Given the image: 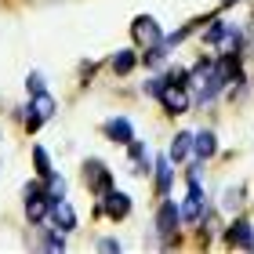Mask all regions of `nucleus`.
Returning <instances> with one entry per match:
<instances>
[{"instance_id": "nucleus-18", "label": "nucleus", "mask_w": 254, "mask_h": 254, "mask_svg": "<svg viewBox=\"0 0 254 254\" xmlns=\"http://www.w3.org/2000/svg\"><path fill=\"white\" fill-rule=\"evenodd\" d=\"M26 91H29V98H33V95H44V76H40V73H29V76H26Z\"/></svg>"}, {"instance_id": "nucleus-10", "label": "nucleus", "mask_w": 254, "mask_h": 254, "mask_svg": "<svg viewBox=\"0 0 254 254\" xmlns=\"http://www.w3.org/2000/svg\"><path fill=\"white\" fill-rule=\"evenodd\" d=\"M225 240H229L233 247L251 251V247H254V229H251V222H244V218H240V222H233V225H229V233H225Z\"/></svg>"}, {"instance_id": "nucleus-21", "label": "nucleus", "mask_w": 254, "mask_h": 254, "mask_svg": "<svg viewBox=\"0 0 254 254\" xmlns=\"http://www.w3.org/2000/svg\"><path fill=\"white\" fill-rule=\"evenodd\" d=\"M98 247H102V251H120V244H117V240H102Z\"/></svg>"}, {"instance_id": "nucleus-16", "label": "nucleus", "mask_w": 254, "mask_h": 254, "mask_svg": "<svg viewBox=\"0 0 254 254\" xmlns=\"http://www.w3.org/2000/svg\"><path fill=\"white\" fill-rule=\"evenodd\" d=\"M156 189L167 196V189H171V164L167 160H156Z\"/></svg>"}, {"instance_id": "nucleus-12", "label": "nucleus", "mask_w": 254, "mask_h": 254, "mask_svg": "<svg viewBox=\"0 0 254 254\" xmlns=\"http://www.w3.org/2000/svg\"><path fill=\"white\" fill-rule=\"evenodd\" d=\"M192 149H196V156H200V160L214 156V153H218V138H214V131H200V134L192 138Z\"/></svg>"}, {"instance_id": "nucleus-5", "label": "nucleus", "mask_w": 254, "mask_h": 254, "mask_svg": "<svg viewBox=\"0 0 254 254\" xmlns=\"http://www.w3.org/2000/svg\"><path fill=\"white\" fill-rule=\"evenodd\" d=\"M178 222H182V207L175 200H164L156 207V229H160V236H175Z\"/></svg>"}, {"instance_id": "nucleus-8", "label": "nucleus", "mask_w": 254, "mask_h": 254, "mask_svg": "<svg viewBox=\"0 0 254 254\" xmlns=\"http://www.w3.org/2000/svg\"><path fill=\"white\" fill-rule=\"evenodd\" d=\"M186 91H189V87H175V84H167V87H164V95H160L164 109H167V113H175V117H178V113H186V109H189V95H186Z\"/></svg>"}, {"instance_id": "nucleus-7", "label": "nucleus", "mask_w": 254, "mask_h": 254, "mask_svg": "<svg viewBox=\"0 0 254 254\" xmlns=\"http://www.w3.org/2000/svg\"><path fill=\"white\" fill-rule=\"evenodd\" d=\"M203 214V189H200V178H189V196L182 203V218L186 222H196Z\"/></svg>"}, {"instance_id": "nucleus-15", "label": "nucleus", "mask_w": 254, "mask_h": 254, "mask_svg": "<svg viewBox=\"0 0 254 254\" xmlns=\"http://www.w3.org/2000/svg\"><path fill=\"white\" fill-rule=\"evenodd\" d=\"M33 160H37V175L48 182L55 171H51V160H48V153H44V145H33Z\"/></svg>"}, {"instance_id": "nucleus-19", "label": "nucleus", "mask_w": 254, "mask_h": 254, "mask_svg": "<svg viewBox=\"0 0 254 254\" xmlns=\"http://www.w3.org/2000/svg\"><path fill=\"white\" fill-rule=\"evenodd\" d=\"M240 196H244V189H225V200H222V207H225V211H236V207H240Z\"/></svg>"}, {"instance_id": "nucleus-3", "label": "nucleus", "mask_w": 254, "mask_h": 254, "mask_svg": "<svg viewBox=\"0 0 254 254\" xmlns=\"http://www.w3.org/2000/svg\"><path fill=\"white\" fill-rule=\"evenodd\" d=\"M84 178H87V186L95 189L98 196H106V192L113 189V175L106 171L102 160H87V164H84Z\"/></svg>"}, {"instance_id": "nucleus-2", "label": "nucleus", "mask_w": 254, "mask_h": 254, "mask_svg": "<svg viewBox=\"0 0 254 254\" xmlns=\"http://www.w3.org/2000/svg\"><path fill=\"white\" fill-rule=\"evenodd\" d=\"M131 33H134V40L142 44V48H156V44H164V29H160V22L153 15H138Z\"/></svg>"}, {"instance_id": "nucleus-6", "label": "nucleus", "mask_w": 254, "mask_h": 254, "mask_svg": "<svg viewBox=\"0 0 254 254\" xmlns=\"http://www.w3.org/2000/svg\"><path fill=\"white\" fill-rule=\"evenodd\" d=\"M102 211H106L113 222H120V218L131 214V196H127V192H117V189H109V192H106V200H102Z\"/></svg>"}, {"instance_id": "nucleus-22", "label": "nucleus", "mask_w": 254, "mask_h": 254, "mask_svg": "<svg viewBox=\"0 0 254 254\" xmlns=\"http://www.w3.org/2000/svg\"><path fill=\"white\" fill-rule=\"evenodd\" d=\"M233 4H240V0H222V7H233Z\"/></svg>"}, {"instance_id": "nucleus-17", "label": "nucleus", "mask_w": 254, "mask_h": 254, "mask_svg": "<svg viewBox=\"0 0 254 254\" xmlns=\"http://www.w3.org/2000/svg\"><path fill=\"white\" fill-rule=\"evenodd\" d=\"M164 87H167V76H149L145 80V95H153V98H160V95H164Z\"/></svg>"}, {"instance_id": "nucleus-4", "label": "nucleus", "mask_w": 254, "mask_h": 254, "mask_svg": "<svg viewBox=\"0 0 254 254\" xmlns=\"http://www.w3.org/2000/svg\"><path fill=\"white\" fill-rule=\"evenodd\" d=\"M48 211H51V196L40 192V186H29L26 189V218L29 222H44Z\"/></svg>"}, {"instance_id": "nucleus-1", "label": "nucleus", "mask_w": 254, "mask_h": 254, "mask_svg": "<svg viewBox=\"0 0 254 254\" xmlns=\"http://www.w3.org/2000/svg\"><path fill=\"white\" fill-rule=\"evenodd\" d=\"M203 40L211 44V48L236 51L244 37H240V29H236V26H229V22H211V26H207V33H203Z\"/></svg>"}, {"instance_id": "nucleus-14", "label": "nucleus", "mask_w": 254, "mask_h": 254, "mask_svg": "<svg viewBox=\"0 0 254 254\" xmlns=\"http://www.w3.org/2000/svg\"><path fill=\"white\" fill-rule=\"evenodd\" d=\"M134 51H117V55H113V73H117V76H124V73H131V69H134Z\"/></svg>"}, {"instance_id": "nucleus-9", "label": "nucleus", "mask_w": 254, "mask_h": 254, "mask_svg": "<svg viewBox=\"0 0 254 254\" xmlns=\"http://www.w3.org/2000/svg\"><path fill=\"white\" fill-rule=\"evenodd\" d=\"M117 145H127V142H134V127H131V120L127 117H113V120H106V127H102Z\"/></svg>"}, {"instance_id": "nucleus-13", "label": "nucleus", "mask_w": 254, "mask_h": 254, "mask_svg": "<svg viewBox=\"0 0 254 254\" xmlns=\"http://www.w3.org/2000/svg\"><path fill=\"white\" fill-rule=\"evenodd\" d=\"M192 138L196 134H189V131H182V134H175V142H171V160H186L189 153H192Z\"/></svg>"}, {"instance_id": "nucleus-20", "label": "nucleus", "mask_w": 254, "mask_h": 254, "mask_svg": "<svg viewBox=\"0 0 254 254\" xmlns=\"http://www.w3.org/2000/svg\"><path fill=\"white\" fill-rule=\"evenodd\" d=\"M44 247H48V251H65V236L48 233V236H44Z\"/></svg>"}, {"instance_id": "nucleus-11", "label": "nucleus", "mask_w": 254, "mask_h": 254, "mask_svg": "<svg viewBox=\"0 0 254 254\" xmlns=\"http://www.w3.org/2000/svg\"><path fill=\"white\" fill-rule=\"evenodd\" d=\"M51 218H55V225H59L62 233H69V229H76V211H73V207H69L65 200L51 203Z\"/></svg>"}]
</instances>
